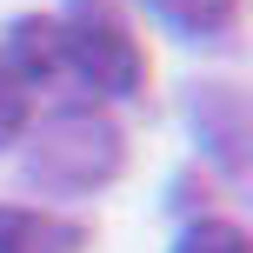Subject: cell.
Returning <instances> with one entry per match:
<instances>
[{"label":"cell","mask_w":253,"mask_h":253,"mask_svg":"<svg viewBox=\"0 0 253 253\" xmlns=\"http://www.w3.org/2000/svg\"><path fill=\"white\" fill-rule=\"evenodd\" d=\"M53 27H60V74H74L80 87L114 93V100L147 87V53L107 0H67Z\"/></svg>","instance_id":"1"},{"label":"cell","mask_w":253,"mask_h":253,"mask_svg":"<svg viewBox=\"0 0 253 253\" xmlns=\"http://www.w3.org/2000/svg\"><path fill=\"white\" fill-rule=\"evenodd\" d=\"M120 167V133L107 126L93 107H67L34 133V153H27V173L40 187H100Z\"/></svg>","instance_id":"2"},{"label":"cell","mask_w":253,"mask_h":253,"mask_svg":"<svg viewBox=\"0 0 253 253\" xmlns=\"http://www.w3.org/2000/svg\"><path fill=\"white\" fill-rule=\"evenodd\" d=\"M87 227L60 213H27V207H0V253H80Z\"/></svg>","instance_id":"3"},{"label":"cell","mask_w":253,"mask_h":253,"mask_svg":"<svg viewBox=\"0 0 253 253\" xmlns=\"http://www.w3.org/2000/svg\"><path fill=\"white\" fill-rule=\"evenodd\" d=\"M0 60H7L27 87L60 80V27H53V13H27V20H13V27H7V53H0Z\"/></svg>","instance_id":"4"},{"label":"cell","mask_w":253,"mask_h":253,"mask_svg":"<svg viewBox=\"0 0 253 253\" xmlns=\"http://www.w3.org/2000/svg\"><path fill=\"white\" fill-rule=\"evenodd\" d=\"M140 7L187 40H220L233 27V13H240V0H140Z\"/></svg>","instance_id":"5"},{"label":"cell","mask_w":253,"mask_h":253,"mask_svg":"<svg viewBox=\"0 0 253 253\" xmlns=\"http://www.w3.org/2000/svg\"><path fill=\"white\" fill-rule=\"evenodd\" d=\"M27 120H34V87L0 60V147H13L27 133Z\"/></svg>","instance_id":"6"},{"label":"cell","mask_w":253,"mask_h":253,"mask_svg":"<svg viewBox=\"0 0 253 253\" xmlns=\"http://www.w3.org/2000/svg\"><path fill=\"white\" fill-rule=\"evenodd\" d=\"M173 253H253V247H247V233L233 227V220H200V227L180 233Z\"/></svg>","instance_id":"7"}]
</instances>
